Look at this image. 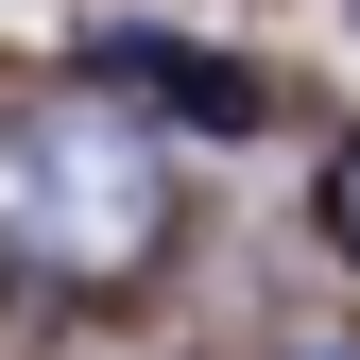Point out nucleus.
Masks as SVG:
<instances>
[{"label": "nucleus", "mask_w": 360, "mask_h": 360, "mask_svg": "<svg viewBox=\"0 0 360 360\" xmlns=\"http://www.w3.org/2000/svg\"><path fill=\"white\" fill-rule=\"evenodd\" d=\"M0 240H18L34 275H120V257L155 240V138L103 120V103L18 120V138H0Z\"/></svg>", "instance_id": "f257e3e1"}, {"label": "nucleus", "mask_w": 360, "mask_h": 360, "mask_svg": "<svg viewBox=\"0 0 360 360\" xmlns=\"http://www.w3.org/2000/svg\"><path fill=\"white\" fill-rule=\"evenodd\" d=\"M326 360H343V343H326Z\"/></svg>", "instance_id": "f03ea898"}]
</instances>
